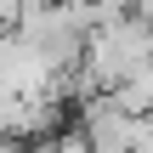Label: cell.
Listing matches in <instances>:
<instances>
[{"label":"cell","instance_id":"obj_1","mask_svg":"<svg viewBox=\"0 0 153 153\" xmlns=\"http://www.w3.org/2000/svg\"><path fill=\"white\" fill-rule=\"evenodd\" d=\"M142 125H148V119L125 114L108 91H97V97H85V102H79V136H85L91 148H102V153H136Z\"/></svg>","mask_w":153,"mask_h":153},{"label":"cell","instance_id":"obj_2","mask_svg":"<svg viewBox=\"0 0 153 153\" xmlns=\"http://www.w3.org/2000/svg\"><path fill=\"white\" fill-rule=\"evenodd\" d=\"M108 97H114L125 114H136V119H153V62H148V68H136L131 79H119Z\"/></svg>","mask_w":153,"mask_h":153}]
</instances>
